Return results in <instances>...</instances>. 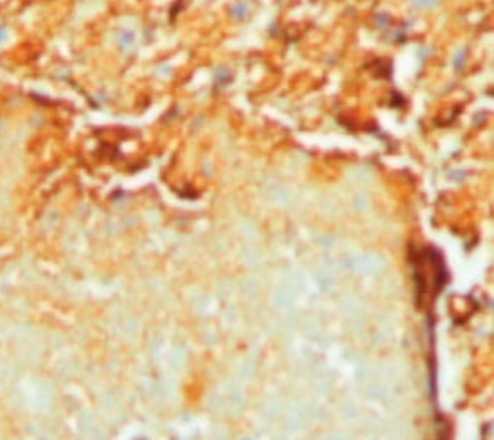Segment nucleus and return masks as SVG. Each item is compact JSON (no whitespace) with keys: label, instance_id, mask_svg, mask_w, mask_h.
I'll use <instances>...</instances> for the list:
<instances>
[{"label":"nucleus","instance_id":"obj_1","mask_svg":"<svg viewBox=\"0 0 494 440\" xmlns=\"http://www.w3.org/2000/svg\"><path fill=\"white\" fill-rule=\"evenodd\" d=\"M133 34L130 31H124L121 35H119V43L124 49H130L132 44H133Z\"/></svg>","mask_w":494,"mask_h":440},{"label":"nucleus","instance_id":"obj_2","mask_svg":"<svg viewBox=\"0 0 494 440\" xmlns=\"http://www.w3.org/2000/svg\"><path fill=\"white\" fill-rule=\"evenodd\" d=\"M442 0H414V6L416 9H430L440 3Z\"/></svg>","mask_w":494,"mask_h":440},{"label":"nucleus","instance_id":"obj_3","mask_svg":"<svg viewBox=\"0 0 494 440\" xmlns=\"http://www.w3.org/2000/svg\"><path fill=\"white\" fill-rule=\"evenodd\" d=\"M234 16L235 18H238V19H242L247 13H248V6L245 4V3H239V4H236L234 7Z\"/></svg>","mask_w":494,"mask_h":440},{"label":"nucleus","instance_id":"obj_4","mask_svg":"<svg viewBox=\"0 0 494 440\" xmlns=\"http://www.w3.org/2000/svg\"><path fill=\"white\" fill-rule=\"evenodd\" d=\"M465 59H467V52L464 50L462 53H459L458 54V57H456V66L461 69V66L464 65V62H465Z\"/></svg>","mask_w":494,"mask_h":440}]
</instances>
